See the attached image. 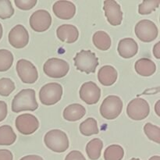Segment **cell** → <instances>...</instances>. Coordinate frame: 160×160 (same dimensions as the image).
<instances>
[{"mask_svg":"<svg viewBox=\"0 0 160 160\" xmlns=\"http://www.w3.org/2000/svg\"><path fill=\"white\" fill-rule=\"evenodd\" d=\"M79 94L81 99L86 104L95 105L101 98V89L93 81H88L81 85Z\"/></svg>","mask_w":160,"mask_h":160,"instance_id":"cell-12","label":"cell"},{"mask_svg":"<svg viewBox=\"0 0 160 160\" xmlns=\"http://www.w3.org/2000/svg\"><path fill=\"white\" fill-rule=\"evenodd\" d=\"M14 3L17 8L22 10H30L37 4V0H15Z\"/></svg>","mask_w":160,"mask_h":160,"instance_id":"cell-31","label":"cell"},{"mask_svg":"<svg viewBox=\"0 0 160 160\" xmlns=\"http://www.w3.org/2000/svg\"><path fill=\"white\" fill-rule=\"evenodd\" d=\"M159 4V0H145L139 5L138 12L141 15H148L156 10Z\"/></svg>","mask_w":160,"mask_h":160,"instance_id":"cell-27","label":"cell"},{"mask_svg":"<svg viewBox=\"0 0 160 160\" xmlns=\"http://www.w3.org/2000/svg\"><path fill=\"white\" fill-rule=\"evenodd\" d=\"M103 9L108 22L112 26H119L123 20V12L120 4L114 0H106L104 2Z\"/></svg>","mask_w":160,"mask_h":160,"instance_id":"cell-14","label":"cell"},{"mask_svg":"<svg viewBox=\"0 0 160 160\" xmlns=\"http://www.w3.org/2000/svg\"><path fill=\"white\" fill-rule=\"evenodd\" d=\"M118 73L113 67L106 65L101 67L98 72V81L104 86H111L117 81Z\"/></svg>","mask_w":160,"mask_h":160,"instance_id":"cell-18","label":"cell"},{"mask_svg":"<svg viewBox=\"0 0 160 160\" xmlns=\"http://www.w3.org/2000/svg\"><path fill=\"white\" fill-rule=\"evenodd\" d=\"M14 14V9L9 0H0V18L2 20L10 18Z\"/></svg>","mask_w":160,"mask_h":160,"instance_id":"cell-30","label":"cell"},{"mask_svg":"<svg viewBox=\"0 0 160 160\" xmlns=\"http://www.w3.org/2000/svg\"><path fill=\"white\" fill-rule=\"evenodd\" d=\"M30 26L36 32H44L52 24V17L45 9H38L32 13L30 17Z\"/></svg>","mask_w":160,"mask_h":160,"instance_id":"cell-11","label":"cell"},{"mask_svg":"<svg viewBox=\"0 0 160 160\" xmlns=\"http://www.w3.org/2000/svg\"><path fill=\"white\" fill-rule=\"evenodd\" d=\"M144 131L148 139L156 143H160V128L151 123H147L144 126Z\"/></svg>","mask_w":160,"mask_h":160,"instance_id":"cell-28","label":"cell"},{"mask_svg":"<svg viewBox=\"0 0 160 160\" xmlns=\"http://www.w3.org/2000/svg\"><path fill=\"white\" fill-rule=\"evenodd\" d=\"M7 104L4 101H0V122L3 121L7 116Z\"/></svg>","mask_w":160,"mask_h":160,"instance_id":"cell-33","label":"cell"},{"mask_svg":"<svg viewBox=\"0 0 160 160\" xmlns=\"http://www.w3.org/2000/svg\"><path fill=\"white\" fill-rule=\"evenodd\" d=\"M12 111L20 112L23 111H34L38 108L36 100L35 91L33 89H23L15 95L12 102Z\"/></svg>","mask_w":160,"mask_h":160,"instance_id":"cell-1","label":"cell"},{"mask_svg":"<svg viewBox=\"0 0 160 160\" xmlns=\"http://www.w3.org/2000/svg\"><path fill=\"white\" fill-rule=\"evenodd\" d=\"M92 41L95 46L102 51H107L112 45L111 38L106 31H98L95 32L92 38Z\"/></svg>","mask_w":160,"mask_h":160,"instance_id":"cell-21","label":"cell"},{"mask_svg":"<svg viewBox=\"0 0 160 160\" xmlns=\"http://www.w3.org/2000/svg\"><path fill=\"white\" fill-rule=\"evenodd\" d=\"M135 71L142 77H150L156 71V65L152 59L142 58L137 60L134 65Z\"/></svg>","mask_w":160,"mask_h":160,"instance_id":"cell-20","label":"cell"},{"mask_svg":"<svg viewBox=\"0 0 160 160\" xmlns=\"http://www.w3.org/2000/svg\"><path fill=\"white\" fill-rule=\"evenodd\" d=\"M0 160H13L12 153L9 150L0 149Z\"/></svg>","mask_w":160,"mask_h":160,"instance_id":"cell-34","label":"cell"},{"mask_svg":"<svg viewBox=\"0 0 160 160\" xmlns=\"http://www.w3.org/2000/svg\"><path fill=\"white\" fill-rule=\"evenodd\" d=\"M57 37L61 42L71 44L77 42L79 38V31L77 27L71 24H62L57 28Z\"/></svg>","mask_w":160,"mask_h":160,"instance_id":"cell-17","label":"cell"},{"mask_svg":"<svg viewBox=\"0 0 160 160\" xmlns=\"http://www.w3.org/2000/svg\"><path fill=\"white\" fill-rule=\"evenodd\" d=\"M123 156L124 150L119 145H110L104 152L105 160H122Z\"/></svg>","mask_w":160,"mask_h":160,"instance_id":"cell-25","label":"cell"},{"mask_svg":"<svg viewBox=\"0 0 160 160\" xmlns=\"http://www.w3.org/2000/svg\"><path fill=\"white\" fill-rule=\"evenodd\" d=\"M153 54L156 59H160V42H158L153 48Z\"/></svg>","mask_w":160,"mask_h":160,"instance_id":"cell-35","label":"cell"},{"mask_svg":"<svg viewBox=\"0 0 160 160\" xmlns=\"http://www.w3.org/2000/svg\"><path fill=\"white\" fill-rule=\"evenodd\" d=\"M20 160H44L41 156H35V155H31V156H26L21 158Z\"/></svg>","mask_w":160,"mask_h":160,"instance_id":"cell-36","label":"cell"},{"mask_svg":"<svg viewBox=\"0 0 160 160\" xmlns=\"http://www.w3.org/2000/svg\"><path fill=\"white\" fill-rule=\"evenodd\" d=\"M8 39L13 48H23L29 42V34L23 25L17 24L9 31Z\"/></svg>","mask_w":160,"mask_h":160,"instance_id":"cell-13","label":"cell"},{"mask_svg":"<svg viewBox=\"0 0 160 160\" xmlns=\"http://www.w3.org/2000/svg\"><path fill=\"white\" fill-rule=\"evenodd\" d=\"M86 114V109L82 105L73 103L69 105L63 111V118L70 122L78 121L84 117Z\"/></svg>","mask_w":160,"mask_h":160,"instance_id":"cell-19","label":"cell"},{"mask_svg":"<svg viewBox=\"0 0 160 160\" xmlns=\"http://www.w3.org/2000/svg\"><path fill=\"white\" fill-rule=\"evenodd\" d=\"M117 51L119 55L124 59H131L133 58L138 52V43L131 38L121 39L118 44Z\"/></svg>","mask_w":160,"mask_h":160,"instance_id":"cell-16","label":"cell"},{"mask_svg":"<svg viewBox=\"0 0 160 160\" xmlns=\"http://www.w3.org/2000/svg\"><path fill=\"white\" fill-rule=\"evenodd\" d=\"M17 140V135L9 125L0 127V145H11Z\"/></svg>","mask_w":160,"mask_h":160,"instance_id":"cell-23","label":"cell"},{"mask_svg":"<svg viewBox=\"0 0 160 160\" xmlns=\"http://www.w3.org/2000/svg\"><path fill=\"white\" fill-rule=\"evenodd\" d=\"M103 148V142L99 138H94L91 140L86 145V152L88 156L92 160H97L101 156Z\"/></svg>","mask_w":160,"mask_h":160,"instance_id":"cell-22","label":"cell"},{"mask_svg":"<svg viewBox=\"0 0 160 160\" xmlns=\"http://www.w3.org/2000/svg\"><path fill=\"white\" fill-rule=\"evenodd\" d=\"M159 103H160V101H159L156 102V106H155V111H156V114H157L158 117H159L160 116V111H159Z\"/></svg>","mask_w":160,"mask_h":160,"instance_id":"cell-37","label":"cell"},{"mask_svg":"<svg viewBox=\"0 0 160 160\" xmlns=\"http://www.w3.org/2000/svg\"><path fill=\"white\" fill-rule=\"evenodd\" d=\"M17 74L25 84H34L38 79V73L35 66L29 60L21 59L17 62Z\"/></svg>","mask_w":160,"mask_h":160,"instance_id":"cell-9","label":"cell"},{"mask_svg":"<svg viewBox=\"0 0 160 160\" xmlns=\"http://www.w3.org/2000/svg\"><path fill=\"white\" fill-rule=\"evenodd\" d=\"M77 70L89 74L95 73L98 66V59L95 52L91 50H81L73 58Z\"/></svg>","mask_w":160,"mask_h":160,"instance_id":"cell-3","label":"cell"},{"mask_svg":"<svg viewBox=\"0 0 160 160\" xmlns=\"http://www.w3.org/2000/svg\"><path fill=\"white\" fill-rule=\"evenodd\" d=\"M44 73L52 78H62L68 73L70 66L67 61L59 58H51L43 66Z\"/></svg>","mask_w":160,"mask_h":160,"instance_id":"cell-6","label":"cell"},{"mask_svg":"<svg viewBox=\"0 0 160 160\" xmlns=\"http://www.w3.org/2000/svg\"><path fill=\"white\" fill-rule=\"evenodd\" d=\"M15 125L20 134L29 135L34 134L38 129L39 121L32 114L24 113L17 117Z\"/></svg>","mask_w":160,"mask_h":160,"instance_id":"cell-10","label":"cell"},{"mask_svg":"<svg viewBox=\"0 0 160 160\" xmlns=\"http://www.w3.org/2000/svg\"><path fill=\"white\" fill-rule=\"evenodd\" d=\"M15 90V84L11 79L3 78L0 79V95L7 97Z\"/></svg>","mask_w":160,"mask_h":160,"instance_id":"cell-29","label":"cell"},{"mask_svg":"<svg viewBox=\"0 0 160 160\" xmlns=\"http://www.w3.org/2000/svg\"><path fill=\"white\" fill-rule=\"evenodd\" d=\"M55 15L62 20H70L76 13V6L70 1H57L52 6Z\"/></svg>","mask_w":160,"mask_h":160,"instance_id":"cell-15","label":"cell"},{"mask_svg":"<svg viewBox=\"0 0 160 160\" xmlns=\"http://www.w3.org/2000/svg\"><path fill=\"white\" fill-rule=\"evenodd\" d=\"M131 160H141V159H137V158H133V159H131Z\"/></svg>","mask_w":160,"mask_h":160,"instance_id":"cell-40","label":"cell"},{"mask_svg":"<svg viewBox=\"0 0 160 160\" xmlns=\"http://www.w3.org/2000/svg\"><path fill=\"white\" fill-rule=\"evenodd\" d=\"M123 102L117 95L107 96L100 106V113L106 120L117 119L123 110Z\"/></svg>","mask_w":160,"mask_h":160,"instance_id":"cell-4","label":"cell"},{"mask_svg":"<svg viewBox=\"0 0 160 160\" xmlns=\"http://www.w3.org/2000/svg\"><path fill=\"white\" fill-rule=\"evenodd\" d=\"M65 160H86V159L81 152L72 151L66 156Z\"/></svg>","mask_w":160,"mask_h":160,"instance_id":"cell-32","label":"cell"},{"mask_svg":"<svg viewBox=\"0 0 160 160\" xmlns=\"http://www.w3.org/2000/svg\"><path fill=\"white\" fill-rule=\"evenodd\" d=\"M136 36L143 42H151L157 38L159 30L154 22L149 20L139 21L134 28Z\"/></svg>","mask_w":160,"mask_h":160,"instance_id":"cell-8","label":"cell"},{"mask_svg":"<svg viewBox=\"0 0 160 160\" xmlns=\"http://www.w3.org/2000/svg\"><path fill=\"white\" fill-rule=\"evenodd\" d=\"M148 160H160V157L159 156H152V157L150 158Z\"/></svg>","mask_w":160,"mask_h":160,"instance_id":"cell-38","label":"cell"},{"mask_svg":"<svg viewBox=\"0 0 160 160\" xmlns=\"http://www.w3.org/2000/svg\"><path fill=\"white\" fill-rule=\"evenodd\" d=\"M44 142L47 148L54 152H64L69 148L68 137L61 130L54 129L48 131L44 137Z\"/></svg>","mask_w":160,"mask_h":160,"instance_id":"cell-2","label":"cell"},{"mask_svg":"<svg viewBox=\"0 0 160 160\" xmlns=\"http://www.w3.org/2000/svg\"><path fill=\"white\" fill-rule=\"evenodd\" d=\"M2 34H3V29H2V26L0 23V40H1L2 37Z\"/></svg>","mask_w":160,"mask_h":160,"instance_id":"cell-39","label":"cell"},{"mask_svg":"<svg viewBox=\"0 0 160 160\" xmlns=\"http://www.w3.org/2000/svg\"><path fill=\"white\" fill-rule=\"evenodd\" d=\"M150 112L149 104L142 98H136L131 100L127 107V114L133 120H145Z\"/></svg>","mask_w":160,"mask_h":160,"instance_id":"cell-7","label":"cell"},{"mask_svg":"<svg viewBox=\"0 0 160 160\" xmlns=\"http://www.w3.org/2000/svg\"><path fill=\"white\" fill-rule=\"evenodd\" d=\"M62 87L58 83H48L41 88L39 99L45 106H52L62 98Z\"/></svg>","mask_w":160,"mask_h":160,"instance_id":"cell-5","label":"cell"},{"mask_svg":"<svg viewBox=\"0 0 160 160\" xmlns=\"http://www.w3.org/2000/svg\"><path fill=\"white\" fill-rule=\"evenodd\" d=\"M13 62V55L7 49H0V72L7 71Z\"/></svg>","mask_w":160,"mask_h":160,"instance_id":"cell-26","label":"cell"},{"mask_svg":"<svg viewBox=\"0 0 160 160\" xmlns=\"http://www.w3.org/2000/svg\"><path fill=\"white\" fill-rule=\"evenodd\" d=\"M80 131L81 134L84 136H92L94 134H98L99 129L98 128V123L95 119L90 117L80 124Z\"/></svg>","mask_w":160,"mask_h":160,"instance_id":"cell-24","label":"cell"}]
</instances>
